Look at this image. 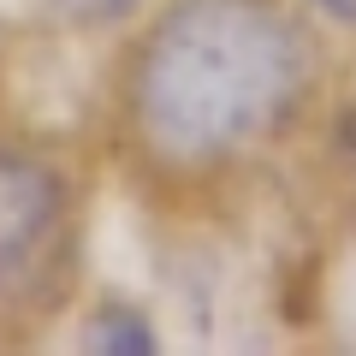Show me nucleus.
Wrapping results in <instances>:
<instances>
[{
	"instance_id": "obj_1",
	"label": "nucleus",
	"mask_w": 356,
	"mask_h": 356,
	"mask_svg": "<svg viewBox=\"0 0 356 356\" xmlns=\"http://www.w3.org/2000/svg\"><path fill=\"white\" fill-rule=\"evenodd\" d=\"M339 48L291 0H154L113 36L102 131L143 196L196 214L291 161Z\"/></svg>"
},
{
	"instance_id": "obj_2",
	"label": "nucleus",
	"mask_w": 356,
	"mask_h": 356,
	"mask_svg": "<svg viewBox=\"0 0 356 356\" xmlns=\"http://www.w3.org/2000/svg\"><path fill=\"white\" fill-rule=\"evenodd\" d=\"M89 154L42 125L0 119V332H36L83 303Z\"/></svg>"
},
{
	"instance_id": "obj_3",
	"label": "nucleus",
	"mask_w": 356,
	"mask_h": 356,
	"mask_svg": "<svg viewBox=\"0 0 356 356\" xmlns=\"http://www.w3.org/2000/svg\"><path fill=\"white\" fill-rule=\"evenodd\" d=\"M30 6L54 42H113L154 0H30Z\"/></svg>"
},
{
	"instance_id": "obj_4",
	"label": "nucleus",
	"mask_w": 356,
	"mask_h": 356,
	"mask_svg": "<svg viewBox=\"0 0 356 356\" xmlns=\"http://www.w3.org/2000/svg\"><path fill=\"white\" fill-rule=\"evenodd\" d=\"M77 332L89 344V350H154V321L143 303H131V297H89L83 309H77Z\"/></svg>"
},
{
	"instance_id": "obj_5",
	"label": "nucleus",
	"mask_w": 356,
	"mask_h": 356,
	"mask_svg": "<svg viewBox=\"0 0 356 356\" xmlns=\"http://www.w3.org/2000/svg\"><path fill=\"white\" fill-rule=\"evenodd\" d=\"M291 6L327 30L332 48H356V0H291Z\"/></svg>"
}]
</instances>
